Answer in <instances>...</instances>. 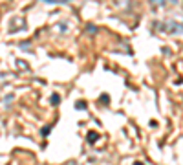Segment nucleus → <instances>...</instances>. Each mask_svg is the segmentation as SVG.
<instances>
[{
    "label": "nucleus",
    "instance_id": "f257e3e1",
    "mask_svg": "<svg viewBox=\"0 0 183 165\" xmlns=\"http://www.w3.org/2000/svg\"><path fill=\"white\" fill-rule=\"evenodd\" d=\"M157 28L161 31H167L170 35H179L183 33V24L181 22H174V20H169V22H156Z\"/></svg>",
    "mask_w": 183,
    "mask_h": 165
},
{
    "label": "nucleus",
    "instance_id": "f03ea898",
    "mask_svg": "<svg viewBox=\"0 0 183 165\" xmlns=\"http://www.w3.org/2000/svg\"><path fill=\"white\" fill-rule=\"evenodd\" d=\"M86 139H88V143H95V141L99 139V134H97V132H94V130H92V132H88Z\"/></svg>",
    "mask_w": 183,
    "mask_h": 165
},
{
    "label": "nucleus",
    "instance_id": "7ed1b4c3",
    "mask_svg": "<svg viewBox=\"0 0 183 165\" xmlns=\"http://www.w3.org/2000/svg\"><path fill=\"white\" fill-rule=\"evenodd\" d=\"M50 103H51V105H59V103H60V97L57 96V94H53L51 99H50Z\"/></svg>",
    "mask_w": 183,
    "mask_h": 165
},
{
    "label": "nucleus",
    "instance_id": "20e7f679",
    "mask_svg": "<svg viewBox=\"0 0 183 165\" xmlns=\"http://www.w3.org/2000/svg\"><path fill=\"white\" fill-rule=\"evenodd\" d=\"M42 2H48V4H66L68 0H42Z\"/></svg>",
    "mask_w": 183,
    "mask_h": 165
},
{
    "label": "nucleus",
    "instance_id": "39448f33",
    "mask_svg": "<svg viewBox=\"0 0 183 165\" xmlns=\"http://www.w3.org/2000/svg\"><path fill=\"white\" fill-rule=\"evenodd\" d=\"M101 103H104V105L110 103V96H108V94H103V96H101Z\"/></svg>",
    "mask_w": 183,
    "mask_h": 165
},
{
    "label": "nucleus",
    "instance_id": "423d86ee",
    "mask_svg": "<svg viewBox=\"0 0 183 165\" xmlns=\"http://www.w3.org/2000/svg\"><path fill=\"white\" fill-rule=\"evenodd\" d=\"M148 2H150L152 6H163V4H165V0H148Z\"/></svg>",
    "mask_w": 183,
    "mask_h": 165
},
{
    "label": "nucleus",
    "instance_id": "0eeeda50",
    "mask_svg": "<svg viewBox=\"0 0 183 165\" xmlns=\"http://www.w3.org/2000/svg\"><path fill=\"white\" fill-rule=\"evenodd\" d=\"M50 132H51V127H46V129H42V130H40V134H42V136H48Z\"/></svg>",
    "mask_w": 183,
    "mask_h": 165
},
{
    "label": "nucleus",
    "instance_id": "6e6552de",
    "mask_svg": "<svg viewBox=\"0 0 183 165\" xmlns=\"http://www.w3.org/2000/svg\"><path fill=\"white\" fill-rule=\"evenodd\" d=\"M75 108H79V110H82V108H86V103H84V101H79V103L75 105Z\"/></svg>",
    "mask_w": 183,
    "mask_h": 165
},
{
    "label": "nucleus",
    "instance_id": "1a4fd4ad",
    "mask_svg": "<svg viewBox=\"0 0 183 165\" xmlns=\"http://www.w3.org/2000/svg\"><path fill=\"white\" fill-rule=\"evenodd\" d=\"M86 30H88L90 33H95V31H97V28H95V26H92V24H90V26H88Z\"/></svg>",
    "mask_w": 183,
    "mask_h": 165
},
{
    "label": "nucleus",
    "instance_id": "9d476101",
    "mask_svg": "<svg viewBox=\"0 0 183 165\" xmlns=\"http://www.w3.org/2000/svg\"><path fill=\"white\" fill-rule=\"evenodd\" d=\"M170 2H172V4H178V2H179V0H170Z\"/></svg>",
    "mask_w": 183,
    "mask_h": 165
},
{
    "label": "nucleus",
    "instance_id": "9b49d317",
    "mask_svg": "<svg viewBox=\"0 0 183 165\" xmlns=\"http://www.w3.org/2000/svg\"><path fill=\"white\" fill-rule=\"evenodd\" d=\"M134 165H143V163H141V161H135V163H134Z\"/></svg>",
    "mask_w": 183,
    "mask_h": 165
},
{
    "label": "nucleus",
    "instance_id": "f8f14e48",
    "mask_svg": "<svg viewBox=\"0 0 183 165\" xmlns=\"http://www.w3.org/2000/svg\"><path fill=\"white\" fill-rule=\"evenodd\" d=\"M70 165H77V163H70Z\"/></svg>",
    "mask_w": 183,
    "mask_h": 165
}]
</instances>
